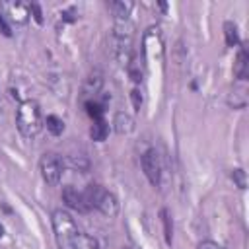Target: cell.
Wrapping results in <instances>:
<instances>
[{"label": "cell", "mask_w": 249, "mask_h": 249, "mask_svg": "<svg viewBox=\"0 0 249 249\" xmlns=\"http://www.w3.org/2000/svg\"><path fill=\"white\" fill-rule=\"evenodd\" d=\"M51 224H53L54 239L60 249H78L80 231H78V226H76L74 218L70 216V212L56 208L51 216Z\"/></svg>", "instance_id": "cell-1"}, {"label": "cell", "mask_w": 249, "mask_h": 249, "mask_svg": "<svg viewBox=\"0 0 249 249\" xmlns=\"http://www.w3.org/2000/svg\"><path fill=\"white\" fill-rule=\"evenodd\" d=\"M16 126L23 138H35L43 128L41 107L35 99H23L16 111Z\"/></svg>", "instance_id": "cell-2"}, {"label": "cell", "mask_w": 249, "mask_h": 249, "mask_svg": "<svg viewBox=\"0 0 249 249\" xmlns=\"http://www.w3.org/2000/svg\"><path fill=\"white\" fill-rule=\"evenodd\" d=\"M82 193H84V198H86V204H88L89 210L95 208V210H99L107 218H115L119 214V200H117V196L111 191L103 189L101 185L89 183Z\"/></svg>", "instance_id": "cell-3"}, {"label": "cell", "mask_w": 249, "mask_h": 249, "mask_svg": "<svg viewBox=\"0 0 249 249\" xmlns=\"http://www.w3.org/2000/svg\"><path fill=\"white\" fill-rule=\"evenodd\" d=\"M62 169H64V163H62V158L54 152H45L39 160V171H41V177L47 185L54 187L58 185L60 177H62Z\"/></svg>", "instance_id": "cell-4"}, {"label": "cell", "mask_w": 249, "mask_h": 249, "mask_svg": "<svg viewBox=\"0 0 249 249\" xmlns=\"http://www.w3.org/2000/svg\"><path fill=\"white\" fill-rule=\"evenodd\" d=\"M142 53H144V60L146 64H152V62H161V56H163V45H161V33H160V27H148L144 37H142Z\"/></svg>", "instance_id": "cell-5"}, {"label": "cell", "mask_w": 249, "mask_h": 249, "mask_svg": "<svg viewBox=\"0 0 249 249\" xmlns=\"http://www.w3.org/2000/svg\"><path fill=\"white\" fill-rule=\"evenodd\" d=\"M140 165H142V171H144V175L148 177V181H150L154 187H160L163 167H161V158H160V154H158L156 148H148V150L142 154Z\"/></svg>", "instance_id": "cell-6"}, {"label": "cell", "mask_w": 249, "mask_h": 249, "mask_svg": "<svg viewBox=\"0 0 249 249\" xmlns=\"http://www.w3.org/2000/svg\"><path fill=\"white\" fill-rule=\"evenodd\" d=\"M62 200H64V204H66L68 208H72V210H76V212H80V214L89 212V208H88V204H86V198H84V193L78 191V189L72 187V185H66V187L62 189Z\"/></svg>", "instance_id": "cell-7"}, {"label": "cell", "mask_w": 249, "mask_h": 249, "mask_svg": "<svg viewBox=\"0 0 249 249\" xmlns=\"http://www.w3.org/2000/svg\"><path fill=\"white\" fill-rule=\"evenodd\" d=\"M2 8H4V12H6V16L10 18L12 23H16V25H25L27 23V19H29V4L6 2Z\"/></svg>", "instance_id": "cell-8"}, {"label": "cell", "mask_w": 249, "mask_h": 249, "mask_svg": "<svg viewBox=\"0 0 249 249\" xmlns=\"http://www.w3.org/2000/svg\"><path fill=\"white\" fill-rule=\"evenodd\" d=\"M101 88H103V72L101 70L89 72L88 78H86V82H84V86H82V93H84L86 101L93 99L101 91Z\"/></svg>", "instance_id": "cell-9"}, {"label": "cell", "mask_w": 249, "mask_h": 249, "mask_svg": "<svg viewBox=\"0 0 249 249\" xmlns=\"http://www.w3.org/2000/svg\"><path fill=\"white\" fill-rule=\"evenodd\" d=\"M247 76H249V53L245 47H241L237 51V56L233 62V78L237 82H245Z\"/></svg>", "instance_id": "cell-10"}, {"label": "cell", "mask_w": 249, "mask_h": 249, "mask_svg": "<svg viewBox=\"0 0 249 249\" xmlns=\"http://www.w3.org/2000/svg\"><path fill=\"white\" fill-rule=\"evenodd\" d=\"M107 6L111 10L115 21H126V19H130V12L134 8V4L130 0H113Z\"/></svg>", "instance_id": "cell-11"}, {"label": "cell", "mask_w": 249, "mask_h": 249, "mask_svg": "<svg viewBox=\"0 0 249 249\" xmlns=\"http://www.w3.org/2000/svg\"><path fill=\"white\" fill-rule=\"evenodd\" d=\"M113 128H115L117 134H130L134 130V119H132V115H128L124 111L115 113V117H113Z\"/></svg>", "instance_id": "cell-12"}, {"label": "cell", "mask_w": 249, "mask_h": 249, "mask_svg": "<svg viewBox=\"0 0 249 249\" xmlns=\"http://www.w3.org/2000/svg\"><path fill=\"white\" fill-rule=\"evenodd\" d=\"M89 136H91V140H95V142H103V140L109 136V124H107V121H105L103 117L93 121L91 128H89Z\"/></svg>", "instance_id": "cell-13"}, {"label": "cell", "mask_w": 249, "mask_h": 249, "mask_svg": "<svg viewBox=\"0 0 249 249\" xmlns=\"http://www.w3.org/2000/svg\"><path fill=\"white\" fill-rule=\"evenodd\" d=\"M241 86L233 88V95L230 97V105H233V109H243L247 105V88H245V82H239Z\"/></svg>", "instance_id": "cell-14"}, {"label": "cell", "mask_w": 249, "mask_h": 249, "mask_svg": "<svg viewBox=\"0 0 249 249\" xmlns=\"http://www.w3.org/2000/svg\"><path fill=\"white\" fill-rule=\"evenodd\" d=\"M224 37H226V47L239 45V31L233 21H224Z\"/></svg>", "instance_id": "cell-15"}, {"label": "cell", "mask_w": 249, "mask_h": 249, "mask_svg": "<svg viewBox=\"0 0 249 249\" xmlns=\"http://www.w3.org/2000/svg\"><path fill=\"white\" fill-rule=\"evenodd\" d=\"M160 216H161V224H163V237H165V243L171 245L173 241V220H171V214L167 208H161L160 210Z\"/></svg>", "instance_id": "cell-16"}, {"label": "cell", "mask_w": 249, "mask_h": 249, "mask_svg": "<svg viewBox=\"0 0 249 249\" xmlns=\"http://www.w3.org/2000/svg\"><path fill=\"white\" fill-rule=\"evenodd\" d=\"M45 124H47V130L53 134V136H60L64 132V121L56 115H47L45 119Z\"/></svg>", "instance_id": "cell-17"}, {"label": "cell", "mask_w": 249, "mask_h": 249, "mask_svg": "<svg viewBox=\"0 0 249 249\" xmlns=\"http://www.w3.org/2000/svg\"><path fill=\"white\" fill-rule=\"evenodd\" d=\"M86 109H88V115L95 121V119H101L103 117V105H99L95 99H89V101H86Z\"/></svg>", "instance_id": "cell-18"}, {"label": "cell", "mask_w": 249, "mask_h": 249, "mask_svg": "<svg viewBox=\"0 0 249 249\" xmlns=\"http://www.w3.org/2000/svg\"><path fill=\"white\" fill-rule=\"evenodd\" d=\"M231 179H233V183L237 185V189H247V173L241 169V167H235L233 171H231Z\"/></svg>", "instance_id": "cell-19"}, {"label": "cell", "mask_w": 249, "mask_h": 249, "mask_svg": "<svg viewBox=\"0 0 249 249\" xmlns=\"http://www.w3.org/2000/svg\"><path fill=\"white\" fill-rule=\"evenodd\" d=\"M130 101H132V107H134V111H140V109H142L144 97H142V91H140L138 88H134V89L130 91Z\"/></svg>", "instance_id": "cell-20"}, {"label": "cell", "mask_w": 249, "mask_h": 249, "mask_svg": "<svg viewBox=\"0 0 249 249\" xmlns=\"http://www.w3.org/2000/svg\"><path fill=\"white\" fill-rule=\"evenodd\" d=\"M29 14L33 16V19H35L39 25L43 23V12H41V6H39L37 2H31V4H29Z\"/></svg>", "instance_id": "cell-21"}, {"label": "cell", "mask_w": 249, "mask_h": 249, "mask_svg": "<svg viewBox=\"0 0 249 249\" xmlns=\"http://www.w3.org/2000/svg\"><path fill=\"white\" fill-rule=\"evenodd\" d=\"M0 31H2L6 37H10V35H12V29H10V25L6 23V18H4L2 14H0Z\"/></svg>", "instance_id": "cell-22"}, {"label": "cell", "mask_w": 249, "mask_h": 249, "mask_svg": "<svg viewBox=\"0 0 249 249\" xmlns=\"http://www.w3.org/2000/svg\"><path fill=\"white\" fill-rule=\"evenodd\" d=\"M198 249H222L216 241H210V239H206V241H200L198 243Z\"/></svg>", "instance_id": "cell-23"}, {"label": "cell", "mask_w": 249, "mask_h": 249, "mask_svg": "<svg viewBox=\"0 0 249 249\" xmlns=\"http://www.w3.org/2000/svg\"><path fill=\"white\" fill-rule=\"evenodd\" d=\"M2 235H4V226L0 224V237H2Z\"/></svg>", "instance_id": "cell-24"}, {"label": "cell", "mask_w": 249, "mask_h": 249, "mask_svg": "<svg viewBox=\"0 0 249 249\" xmlns=\"http://www.w3.org/2000/svg\"><path fill=\"white\" fill-rule=\"evenodd\" d=\"M124 249H130V247H124Z\"/></svg>", "instance_id": "cell-25"}]
</instances>
